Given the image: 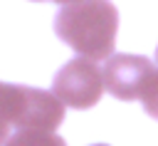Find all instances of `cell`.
I'll use <instances>...</instances> for the list:
<instances>
[{
    "instance_id": "6da1fadb",
    "label": "cell",
    "mask_w": 158,
    "mask_h": 146,
    "mask_svg": "<svg viewBox=\"0 0 158 146\" xmlns=\"http://www.w3.org/2000/svg\"><path fill=\"white\" fill-rule=\"evenodd\" d=\"M118 12L109 0H79L57 12L54 32L74 52L89 59H109L114 54Z\"/></svg>"
},
{
    "instance_id": "7a4b0ae2",
    "label": "cell",
    "mask_w": 158,
    "mask_h": 146,
    "mask_svg": "<svg viewBox=\"0 0 158 146\" xmlns=\"http://www.w3.org/2000/svg\"><path fill=\"white\" fill-rule=\"evenodd\" d=\"M64 119V104L54 92L0 82V121L15 129L54 131Z\"/></svg>"
},
{
    "instance_id": "3957f363",
    "label": "cell",
    "mask_w": 158,
    "mask_h": 146,
    "mask_svg": "<svg viewBox=\"0 0 158 146\" xmlns=\"http://www.w3.org/2000/svg\"><path fill=\"white\" fill-rule=\"evenodd\" d=\"M52 92L64 106L72 109H89L101 99L104 92V69H99L96 59L79 57L67 62L57 77Z\"/></svg>"
},
{
    "instance_id": "277c9868",
    "label": "cell",
    "mask_w": 158,
    "mask_h": 146,
    "mask_svg": "<svg viewBox=\"0 0 158 146\" xmlns=\"http://www.w3.org/2000/svg\"><path fill=\"white\" fill-rule=\"evenodd\" d=\"M153 67L156 64L141 54H111L104 67V87L116 99H141L151 82Z\"/></svg>"
},
{
    "instance_id": "5b68a950",
    "label": "cell",
    "mask_w": 158,
    "mask_h": 146,
    "mask_svg": "<svg viewBox=\"0 0 158 146\" xmlns=\"http://www.w3.org/2000/svg\"><path fill=\"white\" fill-rule=\"evenodd\" d=\"M2 146H67L54 131H42V129H17Z\"/></svg>"
},
{
    "instance_id": "8992f818",
    "label": "cell",
    "mask_w": 158,
    "mask_h": 146,
    "mask_svg": "<svg viewBox=\"0 0 158 146\" xmlns=\"http://www.w3.org/2000/svg\"><path fill=\"white\" fill-rule=\"evenodd\" d=\"M141 104L151 116L158 119V49H156V67H153L151 82H148V87H146V92L141 97Z\"/></svg>"
},
{
    "instance_id": "52a82bcc",
    "label": "cell",
    "mask_w": 158,
    "mask_h": 146,
    "mask_svg": "<svg viewBox=\"0 0 158 146\" xmlns=\"http://www.w3.org/2000/svg\"><path fill=\"white\" fill-rule=\"evenodd\" d=\"M7 136H10V126H7L5 121H0V146L7 141Z\"/></svg>"
},
{
    "instance_id": "ba28073f",
    "label": "cell",
    "mask_w": 158,
    "mask_h": 146,
    "mask_svg": "<svg viewBox=\"0 0 158 146\" xmlns=\"http://www.w3.org/2000/svg\"><path fill=\"white\" fill-rule=\"evenodd\" d=\"M35 2H42V0H35ZM49 2H62V5H72V2H79V0H49Z\"/></svg>"
},
{
    "instance_id": "9c48e42d",
    "label": "cell",
    "mask_w": 158,
    "mask_h": 146,
    "mask_svg": "<svg viewBox=\"0 0 158 146\" xmlns=\"http://www.w3.org/2000/svg\"><path fill=\"white\" fill-rule=\"evenodd\" d=\"M96 146H104V144H96Z\"/></svg>"
}]
</instances>
